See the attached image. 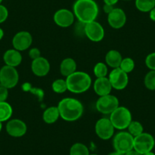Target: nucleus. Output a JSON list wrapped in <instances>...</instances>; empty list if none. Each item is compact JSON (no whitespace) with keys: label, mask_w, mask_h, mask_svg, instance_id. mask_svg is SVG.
I'll list each match as a JSON object with an SVG mask.
<instances>
[{"label":"nucleus","mask_w":155,"mask_h":155,"mask_svg":"<svg viewBox=\"0 0 155 155\" xmlns=\"http://www.w3.org/2000/svg\"><path fill=\"white\" fill-rule=\"evenodd\" d=\"M73 11L78 21L87 24L95 21L99 8L94 0H77L73 6Z\"/></svg>","instance_id":"1"},{"label":"nucleus","mask_w":155,"mask_h":155,"mask_svg":"<svg viewBox=\"0 0 155 155\" xmlns=\"http://www.w3.org/2000/svg\"><path fill=\"white\" fill-rule=\"evenodd\" d=\"M60 117L67 122H74L81 118L84 107L78 100L67 97L62 99L58 104Z\"/></svg>","instance_id":"2"},{"label":"nucleus","mask_w":155,"mask_h":155,"mask_svg":"<svg viewBox=\"0 0 155 155\" xmlns=\"http://www.w3.org/2000/svg\"><path fill=\"white\" fill-rule=\"evenodd\" d=\"M68 91L74 94L87 91L91 85V78L84 71H77L70 74L65 79Z\"/></svg>","instance_id":"3"},{"label":"nucleus","mask_w":155,"mask_h":155,"mask_svg":"<svg viewBox=\"0 0 155 155\" xmlns=\"http://www.w3.org/2000/svg\"><path fill=\"white\" fill-rule=\"evenodd\" d=\"M110 120L115 129L123 130L127 129L132 121V113L126 107H119L110 114Z\"/></svg>","instance_id":"4"},{"label":"nucleus","mask_w":155,"mask_h":155,"mask_svg":"<svg viewBox=\"0 0 155 155\" xmlns=\"http://www.w3.org/2000/svg\"><path fill=\"white\" fill-rule=\"evenodd\" d=\"M113 147L115 150L124 155L134 147V137L129 132H118L113 138Z\"/></svg>","instance_id":"5"},{"label":"nucleus","mask_w":155,"mask_h":155,"mask_svg":"<svg viewBox=\"0 0 155 155\" xmlns=\"http://www.w3.org/2000/svg\"><path fill=\"white\" fill-rule=\"evenodd\" d=\"M19 74L15 67L4 65L0 69V85L8 89L13 88L18 84Z\"/></svg>","instance_id":"6"},{"label":"nucleus","mask_w":155,"mask_h":155,"mask_svg":"<svg viewBox=\"0 0 155 155\" xmlns=\"http://www.w3.org/2000/svg\"><path fill=\"white\" fill-rule=\"evenodd\" d=\"M155 144L153 137L150 134L143 132L138 136L134 137L133 149L141 154L151 151Z\"/></svg>","instance_id":"7"},{"label":"nucleus","mask_w":155,"mask_h":155,"mask_svg":"<svg viewBox=\"0 0 155 155\" xmlns=\"http://www.w3.org/2000/svg\"><path fill=\"white\" fill-rule=\"evenodd\" d=\"M119 107L118 98L110 94L100 97L96 103L97 110L103 114H111Z\"/></svg>","instance_id":"8"},{"label":"nucleus","mask_w":155,"mask_h":155,"mask_svg":"<svg viewBox=\"0 0 155 155\" xmlns=\"http://www.w3.org/2000/svg\"><path fill=\"white\" fill-rule=\"evenodd\" d=\"M108 78L113 88L116 90H123L126 88L129 83L128 74L120 68H113L109 74Z\"/></svg>","instance_id":"9"},{"label":"nucleus","mask_w":155,"mask_h":155,"mask_svg":"<svg viewBox=\"0 0 155 155\" xmlns=\"http://www.w3.org/2000/svg\"><path fill=\"white\" fill-rule=\"evenodd\" d=\"M114 126L110 119H100L95 125V132L97 135L102 140H108L113 136Z\"/></svg>","instance_id":"10"},{"label":"nucleus","mask_w":155,"mask_h":155,"mask_svg":"<svg viewBox=\"0 0 155 155\" xmlns=\"http://www.w3.org/2000/svg\"><path fill=\"white\" fill-rule=\"evenodd\" d=\"M84 35L93 42H100L104 39L105 32L102 25L96 21L85 24Z\"/></svg>","instance_id":"11"},{"label":"nucleus","mask_w":155,"mask_h":155,"mask_svg":"<svg viewBox=\"0 0 155 155\" xmlns=\"http://www.w3.org/2000/svg\"><path fill=\"white\" fill-rule=\"evenodd\" d=\"M33 38L28 31H20L14 36L12 39V46L18 51H25L32 44Z\"/></svg>","instance_id":"12"},{"label":"nucleus","mask_w":155,"mask_h":155,"mask_svg":"<svg viewBox=\"0 0 155 155\" xmlns=\"http://www.w3.org/2000/svg\"><path fill=\"white\" fill-rule=\"evenodd\" d=\"M6 132L10 136L20 138L27 132V126L22 120L13 119L9 120L6 124Z\"/></svg>","instance_id":"13"},{"label":"nucleus","mask_w":155,"mask_h":155,"mask_svg":"<svg viewBox=\"0 0 155 155\" xmlns=\"http://www.w3.org/2000/svg\"><path fill=\"white\" fill-rule=\"evenodd\" d=\"M53 20L58 26L61 28H68L74 21V15L70 10L62 8L56 12L53 16Z\"/></svg>","instance_id":"14"},{"label":"nucleus","mask_w":155,"mask_h":155,"mask_svg":"<svg viewBox=\"0 0 155 155\" xmlns=\"http://www.w3.org/2000/svg\"><path fill=\"white\" fill-rule=\"evenodd\" d=\"M108 23L114 29H120L126 23V15L122 8H114L108 14Z\"/></svg>","instance_id":"15"},{"label":"nucleus","mask_w":155,"mask_h":155,"mask_svg":"<svg viewBox=\"0 0 155 155\" xmlns=\"http://www.w3.org/2000/svg\"><path fill=\"white\" fill-rule=\"evenodd\" d=\"M31 70L36 76L44 77L49 73L50 70V65L49 61L46 58L39 57L34 59L31 63Z\"/></svg>","instance_id":"16"},{"label":"nucleus","mask_w":155,"mask_h":155,"mask_svg":"<svg viewBox=\"0 0 155 155\" xmlns=\"http://www.w3.org/2000/svg\"><path fill=\"white\" fill-rule=\"evenodd\" d=\"M112 87L108 78H98L94 83V90L98 96H105L110 94L111 92Z\"/></svg>","instance_id":"17"},{"label":"nucleus","mask_w":155,"mask_h":155,"mask_svg":"<svg viewBox=\"0 0 155 155\" xmlns=\"http://www.w3.org/2000/svg\"><path fill=\"white\" fill-rule=\"evenodd\" d=\"M4 62L6 65L12 67H17L21 63L22 56L21 53L15 49L8 50L3 55Z\"/></svg>","instance_id":"18"},{"label":"nucleus","mask_w":155,"mask_h":155,"mask_svg":"<svg viewBox=\"0 0 155 155\" xmlns=\"http://www.w3.org/2000/svg\"><path fill=\"white\" fill-rule=\"evenodd\" d=\"M122 60H123V57H122L121 53L117 50H110L106 54V64L113 68H120Z\"/></svg>","instance_id":"19"},{"label":"nucleus","mask_w":155,"mask_h":155,"mask_svg":"<svg viewBox=\"0 0 155 155\" xmlns=\"http://www.w3.org/2000/svg\"><path fill=\"white\" fill-rule=\"evenodd\" d=\"M77 69L76 62L71 58H66L63 59L60 64V72L65 77H68L70 74L75 72Z\"/></svg>","instance_id":"20"},{"label":"nucleus","mask_w":155,"mask_h":155,"mask_svg":"<svg viewBox=\"0 0 155 155\" xmlns=\"http://www.w3.org/2000/svg\"><path fill=\"white\" fill-rule=\"evenodd\" d=\"M59 111L57 107H50L44 112L43 120L47 124H53L56 123L59 118Z\"/></svg>","instance_id":"21"},{"label":"nucleus","mask_w":155,"mask_h":155,"mask_svg":"<svg viewBox=\"0 0 155 155\" xmlns=\"http://www.w3.org/2000/svg\"><path fill=\"white\" fill-rule=\"evenodd\" d=\"M13 110L12 106L8 103L0 102V122L8 121L12 117Z\"/></svg>","instance_id":"22"},{"label":"nucleus","mask_w":155,"mask_h":155,"mask_svg":"<svg viewBox=\"0 0 155 155\" xmlns=\"http://www.w3.org/2000/svg\"><path fill=\"white\" fill-rule=\"evenodd\" d=\"M135 7L141 12H150L155 7V0H135Z\"/></svg>","instance_id":"23"},{"label":"nucleus","mask_w":155,"mask_h":155,"mask_svg":"<svg viewBox=\"0 0 155 155\" xmlns=\"http://www.w3.org/2000/svg\"><path fill=\"white\" fill-rule=\"evenodd\" d=\"M69 155H90L89 150L85 144L82 143H75L71 147Z\"/></svg>","instance_id":"24"},{"label":"nucleus","mask_w":155,"mask_h":155,"mask_svg":"<svg viewBox=\"0 0 155 155\" xmlns=\"http://www.w3.org/2000/svg\"><path fill=\"white\" fill-rule=\"evenodd\" d=\"M22 90H23L24 91L31 92V93H32L33 94H34L35 96H37V97H38L39 101H43L44 93V91H43L42 89L37 88V87H33L30 83H25V84L22 85Z\"/></svg>","instance_id":"25"},{"label":"nucleus","mask_w":155,"mask_h":155,"mask_svg":"<svg viewBox=\"0 0 155 155\" xmlns=\"http://www.w3.org/2000/svg\"><path fill=\"white\" fill-rule=\"evenodd\" d=\"M52 89L57 94H62L68 91L66 81L64 79H56L52 84Z\"/></svg>","instance_id":"26"},{"label":"nucleus","mask_w":155,"mask_h":155,"mask_svg":"<svg viewBox=\"0 0 155 155\" xmlns=\"http://www.w3.org/2000/svg\"><path fill=\"white\" fill-rule=\"evenodd\" d=\"M128 131L129 133L132 135L133 137L138 136L140 134L144 132V129L143 126L138 121H132L129 126H128Z\"/></svg>","instance_id":"27"},{"label":"nucleus","mask_w":155,"mask_h":155,"mask_svg":"<svg viewBox=\"0 0 155 155\" xmlns=\"http://www.w3.org/2000/svg\"><path fill=\"white\" fill-rule=\"evenodd\" d=\"M94 74L97 78L107 77L108 74V68H107V64H104L103 62L97 63L94 68Z\"/></svg>","instance_id":"28"},{"label":"nucleus","mask_w":155,"mask_h":155,"mask_svg":"<svg viewBox=\"0 0 155 155\" xmlns=\"http://www.w3.org/2000/svg\"><path fill=\"white\" fill-rule=\"evenodd\" d=\"M144 85L148 90L155 91V71L150 70L144 77Z\"/></svg>","instance_id":"29"},{"label":"nucleus","mask_w":155,"mask_h":155,"mask_svg":"<svg viewBox=\"0 0 155 155\" xmlns=\"http://www.w3.org/2000/svg\"><path fill=\"white\" fill-rule=\"evenodd\" d=\"M120 68L128 74V73L132 71V70L135 68V62L133 59L129 57L125 58L122 60Z\"/></svg>","instance_id":"30"},{"label":"nucleus","mask_w":155,"mask_h":155,"mask_svg":"<svg viewBox=\"0 0 155 155\" xmlns=\"http://www.w3.org/2000/svg\"><path fill=\"white\" fill-rule=\"evenodd\" d=\"M145 64L147 68H150V70H154L155 71V53H150L146 57Z\"/></svg>","instance_id":"31"},{"label":"nucleus","mask_w":155,"mask_h":155,"mask_svg":"<svg viewBox=\"0 0 155 155\" xmlns=\"http://www.w3.org/2000/svg\"><path fill=\"white\" fill-rule=\"evenodd\" d=\"M8 16V11L5 6L0 4V24L3 23L7 20Z\"/></svg>","instance_id":"32"},{"label":"nucleus","mask_w":155,"mask_h":155,"mask_svg":"<svg viewBox=\"0 0 155 155\" xmlns=\"http://www.w3.org/2000/svg\"><path fill=\"white\" fill-rule=\"evenodd\" d=\"M8 97V89L0 85V102H5Z\"/></svg>","instance_id":"33"},{"label":"nucleus","mask_w":155,"mask_h":155,"mask_svg":"<svg viewBox=\"0 0 155 155\" xmlns=\"http://www.w3.org/2000/svg\"><path fill=\"white\" fill-rule=\"evenodd\" d=\"M41 51L39 50L38 48H31V50H29V53H28V55H29L30 58L31 59H38L39 57H41Z\"/></svg>","instance_id":"34"},{"label":"nucleus","mask_w":155,"mask_h":155,"mask_svg":"<svg viewBox=\"0 0 155 155\" xmlns=\"http://www.w3.org/2000/svg\"><path fill=\"white\" fill-rule=\"evenodd\" d=\"M113 8H114V7L112 6V5H106V4H104V12L107 13V15L110 14V13L113 11Z\"/></svg>","instance_id":"35"},{"label":"nucleus","mask_w":155,"mask_h":155,"mask_svg":"<svg viewBox=\"0 0 155 155\" xmlns=\"http://www.w3.org/2000/svg\"><path fill=\"white\" fill-rule=\"evenodd\" d=\"M104 4H106V5L114 6V5L119 2V0H104Z\"/></svg>","instance_id":"36"},{"label":"nucleus","mask_w":155,"mask_h":155,"mask_svg":"<svg viewBox=\"0 0 155 155\" xmlns=\"http://www.w3.org/2000/svg\"><path fill=\"white\" fill-rule=\"evenodd\" d=\"M124 155H142V154H141V153H138V151H136V150H135L132 149V150H130V151L127 152V153H125Z\"/></svg>","instance_id":"37"},{"label":"nucleus","mask_w":155,"mask_h":155,"mask_svg":"<svg viewBox=\"0 0 155 155\" xmlns=\"http://www.w3.org/2000/svg\"><path fill=\"white\" fill-rule=\"evenodd\" d=\"M150 18L153 21H155V7L150 12Z\"/></svg>","instance_id":"38"},{"label":"nucleus","mask_w":155,"mask_h":155,"mask_svg":"<svg viewBox=\"0 0 155 155\" xmlns=\"http://www.w3.org/2000/svg\"><path fill=\"white\" fill-rule=\"evenodd\" d=\"M3 37H4V31L2 28H0V41L3 38Z\"/></svg>","instance_id":"39"},{"label":"nucleus","mask_w":155,"mask_h":155,"mask_svg":"<svg viewBox=\"0 0 155 155\" xmlns=\"http://www.w3.org/2000/svg\"><path fill=\"white\" fill-rule=\"evenodd\" d=\"M108 155H123V154H121V153H120L119 152H117V151H116V150H115V151L111 152V153H109Z\"/></svg>","instance_id":"40"},{"label":"nucleus","mask_w":155,"mask_h":155,"mask_svg":"<svg viewBox=\"0 0 155 155\" xmlns=\"http://www.w3.org/2000/svg\"><path fill=\"white\" fill-rule=\"evenodd\" d=\"M142 155H155V153H153L152 151H150V152H147V153H144V154H142Z\"/></svg>","instance_id":"41"},{"label":"nucleus","mask_w":155,"mask_h":155,"mask_svg":"<svg viewBox=\"0 0 155 155\" xmlns=\"http://www.w3.org/2000/svg\"><path fill=\"white\" fill-rule=\"evenodd\" d=\"M2 129V122H0V132H1Z\"/></svg>","instance_id":"42"},{"label":"nucleus","mask_w":155,"mask_h":155,"mask_svg":"<svg viewBox=\"0 0 155 155\" xmlns=\"http://www.w3.org/2000/svg\"><path fill=\"white\" fill-rule=\"evenodd\" d=\"M2 1H3V0H0V4H2Z\"/></svg>","instance_id":"43"},{"label":"nucleus","mask_w":155,"mask_h":155,"mask_svg":"<svg viewBox=\"0 0 155 155\" xmlns=\"http://www.w3.org/2000/svg\"><path fill=\"white\" fill-rule=\"evenodd\" d=\"M90 155H98V154H96V153H93V154H90Z\"/></svg>","instance_id":"44"},{"label":"nucleus","mask_w":155,"mask_h":155,"mask_svg":"<svg viewBox=\"0 0 155 155\" xmlns=\"http://www.w3.org/2000/svg\"><path fill=\"white\" fill-rule=\"evenodd\" d=\"M125 1H129V0H125Z\"/></svg>","instance_id":"45"}]
</instances>
